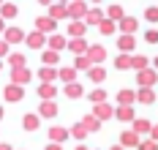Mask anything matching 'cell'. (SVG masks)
Masks as SVG:
<instances>
[{"label": "cell", "instance_id": "60d3db41", "mask_svg": "<svg viewBox=\"0 0 158 150\" xmlns=\"http://www.w3.org/2000/svg\"><path fill=\"white\" fill-rule=\"evenodd\" d=\"M144 19H147V22H158V8L156 6H147V8H144Z\"/></svg>", "mask_w": 158, "mask_h": 150}, {"label": "cell", "instance_id": "f5cc1de1", "mask_svg": "<svg viewBox=\"0 0 158 150\" xmlns=\"http://www.w3.org/2000/svg\"><path fill=\"white\" fill-rule=\"evenodd\" d=\"M153 68H156V71H158V55H156V60H153Z\"/></svg>", "mask_w": 158, "mask_h": 150}, {"label": "cell", "instance_id": "74e56055", "mask_svg": "<svg viewBox=\"0 0 158 150\" xmlns=\"http://www.w3.org/2000/svg\"><path fill=\"white\" fill-rule=\"evenodd\" d=\"M60 79H63L65 85H71L77 79V68H60Z\"/></svg>", "mask_w": 158, "mask_h": 150}, {"label": "cell", "instance_id": "1f68e13d", "mask_svg": "<svg viewBox=\"0 0 158 150\" xmlns=\"http://www.w3.org/2000/svg\"><path fill=\"white\" fill-rule=\"evenodd\" d=\"M87 77H90V82L101 85V82H104V79H106V71H104V68H101V66H93V68H90V71H87Z\"/></svg>", "mask_w": 158, "mask_h": 150}, {"label": "cell", "instance_id": "ee69618b", "mask_svg": "<svg viewBox=\"0 0 158 150\" xmlns=\"http://www.w3.org/2000/svg\"><path fill=\"white\" fill-rule=\"evenodd\" d=\"M8 47H11V44H8L6 38H0V57H8V55H11V52H8Z\"/></svg>", "mask_w": 158, "mask_h": 150}, {"label": "cell", "instance_id": "7dc6e473", "mask_svg": "<svg viewBox=\"0 0 158 150\" xmlns=\"http://www.w3.org/2000/svg\"><path fill=\"white\" fill-rule=\"evenodd\" d=\"M47 150H63V145H55L52 142V145H47Z\"/></svg>", "mask_w": 158, "mask_h": 150}, {"label": "cell", "instance_id": "6da1fadb", "mask_svg": "<svg viewBox=\"0 0 158 150\" xmlns=\"http://www.w3.org/2000/svg\"><path fill=\"white\" fill-rule=\"evenodd\" d=\"M87 14H90L87 0H71L68 3V17H71V22H85Z\"/></svg>", "mask_w": 158, "mask_h": 150}, {"label": "cell", "instance_id": "d6a6232c", "mask_svg": "<svg viewBox=\"0 0 158 150\" xmlns=\"http://www.w3.org/2000/svg\"><path fill=\"white\" fill-rule=\"evenodd\" d=\"M82 123H85V128H87L90 134H93V131H101V120H98L95 115H85V117H82Z\"/></svg>", "mask_w": 158, "mask_h": 150}, {"label": "cell", "instance_id": "2e32d148", "mask_svg": "<svg viewBox=\"0 0 158 150\" xmlns=\"http://www.w3.org/2000/svg\"><path fill=\"white\" fill-rule=\"evenodd\" d=\"M134 101H136V90H128V87L117 90V104H120V106H131Z\"/></svg>", "mask_w": 158, "mask_h": 150}, {"label": "cell", "instance_id": "9a60e30c", "mask_svg": "<svg viewBox=\"0 0 158 150\" xmlns=\"http://www.w3.org/2000/svg\"><path fill=\"white\" fill-rule=\"evenodd\" d=\"M87 49H90V44L85 41V38H71L68 41V52H74V55H87Z\"/></svg>", "mask_w": 158, "mask_h": 150}, {"label": "cell", "instance_id": "f6af8a7d", "mask_svg": "<svg viewBox=\"0 0 158 150\" xmlns=\"http://www.w3.org/2000/svg\"><path fill=\"white\" fill-rule=\"evenodd\" d=\"M38 3H41V6H47V8H52V6H55V0H38Z\"/></svg>", "mask_w": 158, "mask_h": 150}, {"label": "cell", "instance_id": "5bb4252c", "mask_svg": "<svg viewBox=\"0 0 158 150\" xmlns=\"http://www.w3.org/2000/svg\"><path fill=\"white\" fill-rule=\"evenodd\" d=\"M38 126H41V115L38 112H27V115L22 117V128L25 131H35Z\"/></svg>", "mask_w": 158, "mask_h": 150}, {"label": "cell", "instance_id": "f35d334b", "mask_svg": "<svg viewBox=\"0 0 158 150\" xmlns=\"http://www.w3.org/2000/svg\"><path fill=\"white\" fill-rule=\"evenodd\" d=\"M0 17H3V19H14L16 17V6H14V3H6V6L0 8Z\"/></svg>", "mask_w": 158, "mask_h": 150}, {"label": "cell", "instance_id": "cb8c5ba5", "mask_svg": "<svg viewBox=\"0 0 158 150\" xmlns=\"http://www.w3.org/2000/svg\"><path fill=\"white\" fill-rule=\"evenodd\" d=\"M136 101H142V104H156V93H153V87H139L136 90Z\"/></svg>", "mask_w": 158, "mask_h": 150}, {"label": "cell", "instance_id": "8fae6325", "mask_svg": "<svg viewBox=\"0 0 158 150\" xmlns=\"http://www.w3.org/2000/svg\"><path fill=\"white\" fill-rule=\"evenodd\" d=\"M68 136H71V131H68V128H63V126H52V128H49V139H52L55 145H63Z\"/></svg>", "mask_w": 158, "mask_h": 150}, {"label": "cell", "instance_id": "bcb514c9", "mask_svg": "<svg viewBox=\"0 0 158 150\" xmlns=\"http://www.w3.org/2000/svg\"><path fill=\"white\" fill-rule=\"evenodd\" d=\"M150 139H156V142H158V126H153V134H150Z\"/></svg>", "mask_w": 158, "mask_h": 150}, {"label": "cell", "instance_id": "c3c4849f", "mask_svg": "<svg viewBox=\"0 0 158 150\" xmlns=\"http://www.w3.org/2000/svg\"><path fill=\"white\" fill-rule=\"evenodd\" d=\"M6 30H8V27H6V19L0 17V33H6Z\"/></svg>", "mask_w": 158, "mask_h": 150}, {"label": "cell", "instance_id": "b9f144b4", "mask_svg": "<svg viewBox=\"0 0 158 150\" xmlns=\"http://www.w3.org/2000/svg\"><path fill=\"white\" fill-rule=\"evenodd\" d=\"M139 150H158V142L147 136V139H142V145H139Z\"/></svg>", "mask_w": 158, "mask_h": 150}, {"label": "cell", "instance_id": "6f0895ef", "mask_svg": "<svg viewBox=\"0 0 158 150\" xmlns=\"http://www.w3.org/2000/svg\"><path fill=\"white\" fill-rule=\"evenodd\" d=\"M0 120H3V106H0Z\"/></svg>", "mask_w": 158, "mask_h": 150}, {"label": "cell", "instance_id": "52a82bcc", "mask_svg": "<svg viewBox=\"0 0 158 150\" xmlns=\"http://www.w3.org/2000/svg\"><path fill=\"white\" fill-rule=\"evenodd\" d=\"M87 57L93 60L95 66H98V63H104V60H106V47H104V44H90V49H87Z\"/></svg>", "mask_w": 158, "mask_h": 150}, {"label": "cell", "instance_id": "8992f818", "mask_svg": "<svg viewBox=\"0 0 158 150\" xmlns=\"http://www.w3.org/2000/svg\"><path fill=\"white\" fill-rule=\"evenodd\" d=\"M117 49H120V55H131L136 49V38L134 35H117Z\"/></svg>", "mask_w": 158, "mask_h": 150}, {"label": "cell", "instance_id": "d6986e66", "mask_svg": "<svg viewBox=\"0 0 158 150\" xmlns=\"http://www.w3.org/2000/svg\"><path fill=\"white\" fill-rule=\"evenodd\" d=\"M85 33H87V22H71L65 35H71V38H85Z\"/></svg>", "mask_w": 158, "mask_h": 150}, {"label": "cell", "instance_id": "f546056e", "mask_svg": "<svg viewBox=\"0 0 158 150\" xmlns=\"http://www.w3.org/2000/svg\"><path fill=\"white\" fill-rule=\"evenodd\" d=\"M49 17H52V19H71V17H68V6L55 3V6L49 8Z\"/></svg>", "mask_w": 158, "mask_h": 150}, {"label": "cell", "instance_id": "e0dca14e", "mask_svg": "<svg viewBox=\"0 0 158 150\" xmlns=\"http://www.w3.org/2000/svg\"><path fill=\"white\" fill-rule=\"evenodd\" d=\"M38 115L41 117H55L57 115V101H41L38 104Z\"/></svg>", "mask_w": 158, "mask_h": 150}, {"label": "cell", "instance_id": "ac0fdd59", "mask_svg": "<svg viewBox=\"0 0 158 150\" xmlns=\"http://www.w3.org/2000/svg\"><path fill=\"white\" fill-rule=\"evenodd\" d=\"M114 112H117V109H112L109 104H98V106H95V112H93V115L98 117L101 123H106L109 117H114Z\"/></svg>", "mask_w": 158, "mask_h": 150}, {"label": "cell", "instance_id": "11a10c76", "mask_svg": "<svg viewBox=\"0 0 158 150\" xmlns=\"http://www.w3.org/2000/svg\"><path fill=\"white\" fill-rule=\"evenodd\" d=\"M3 6H6V0H0V8H3Z\"/></svg>", "mask_w": 158, "mask_h": 150}, {"label": "cell", "instance_id": "ab89813d", "mask_svg": "<svg viewBox=\"0 0 158 150\" xmlns=\"http://www.w3.org/2000/svg\"><path fill=\"white\" fill-rule=\"evenodd\" d=\"M87 128H85V123H77V126H74V128H71V136H74V139H85V136H87Z\"/></svg>", "mask_w": 158, "mask_h": 150}, {"label": "cell", "instance_id": "ba28073f", "mask_svg": "<svg viewBox=\"0 0 158 150\" xmlns=\"http://www.w3.org/2000/svg\"><path fill=\"white\" fill-rule=\"evenodd\" d=\"M38 79H41V85H55V79H60V71H55L52 66H44L38 68Z\"/></svg>", "mask_w": 158, "mask_h": 150}, {"label": "cell", "instance_id": "4316f807", "mask_svg": "<svg viewBox=\"0 0 158 150\" xmlns=\"http://www.w3.org/2000/svg\"><path fill=\"white\" fill-rule=\"evenodd\" d=\"M8 66L11 68H27V57H25L22 52H11V55H8Z\"/></svg>", "mask_w": 158, "mask_h": 150}, {"label": "cell", "instance_id": "f907efd6", "mask_svg": "<svg viewBox=\"0 0 158 150\" xmlns=\"http://www.w3.org/2000/svg\"><path fill=\"white\" fill-rule=\"evenodd\" d=\"M55 3H60V6H68V3H71V0H55Z\"/></svg>", "mask_w": 158, "mask_h": 150}, {"label": "cell", "instance_id": "680465c9", "mask_svg": "<svg viewBox=\"0 0 158 150\" xmlns=\"http://www.w3.org/2000/svg\"><path fill=\"white\" fill-rule=\"evenodd\" d=\"M0 68H3V60H0Z\"/></svg>", "mask_w": 158, "mask_h": 150}, {"label": "cell", "instance_id": "db71d44e", "mask_svg": "<svg viewBox=\"0 0 158 150\" xmlns=\"http://www.w3.org/2000/svg\"><path fill=\"white\" fill-rule=\"evenodd\" d=\"M77 150H90V148H85V145H77Z\"/></svg>", "mask_w": 158, "mask_h": 150}, {"label": "cell", "instance_id": "816d5d0a", "mask_svg": "<svg viewBox=\"0 0 158 150\" xmlns=\"http://www.w3.org/2000/svg\"><path fill=\"white\" fill-rule=\"evenodd\" d=\"M109 150H126V148H123V145H114V148H109Z\"/></svg>", "mask_w": 158, "mask_h": 150}, {"label": "cell", "instance_id": "7c38bea8", "mask_svg": "<svg viewBox=\"0 0 158 150\" xmlns=\"http://www.w3.org/2000/svg\"><path fill=\"white\" fill-rule=\"evenodd\" d=\"M117 27H120V33H123V35H134V33H136V27H139V19H136V17H126L123 22H117Z\"/></svg>", "mask_w": 158, "mask_h": 150}, {"label": "cell", "instance_id": "3957f363", "mask_svg": "<svg viewBox=\"0 0 158 150\" xmlns=\"http://www.w3.org/2000/svg\"><path fill=\"white\" fill-rule=\"evenodd\" d=\"M3 96H6V101H11V104H19V101H25V87L11 82V85H6Z\"/></svg>", "mask_w": 158, "mask_h": 150}, {"label": "cell", "instance_id": "4dcf8cb0", "mask_svg": "<svg viewBox=\"0 0 158 150\" xmlns=\"http://www.w3.org/2000/svg\"><path fill=\"white\" fill-rule=\"evenodd\" d=\"M87 101H93L95 106H98V104H106V90H104V87L90 90V93H87Z\"/></svg>", "mask_w": 158, "mask_h": 150}, {"label": "cell", "instance_id": "8d00e7d4", "mask_svg": "<svg viewBox=\"0 0 158 150\" xmlns=\"http://www.w3.org/2000/svg\"><path fill=\"white\" fill-rule=\"evenodd\" d=\"M134 68H136V74H139L144 68H150V60H147L144 55H134Z\"/></svg>", "mask_w": 158, "mask_h": 150}, {"label": "cell", "instance_id": "4fadbf2b", "mask_svg": "<svg viewBox=\"0 0 158 150\" xmlns=\"http://www.w3.org/2000/svg\"><path fill=\"white\" fill-rule=\"evenodd\" d=\"M3 35H6V41H8V44H22V41H27V33H25L22 27H8Z\"/></svg>", "mask_w": 158, "mask_h": 150}, {"label": "cell", "instance_id": "e575fe53", "mask_svg": "<svg viewBox=\"0 0 158 150\" xmlns=\"http://www.w3.org/2000/svg\"><path fill=\"white\" fill-rule=\"evenodd\" d=\"M98 30H101V35H112V33H117L120 27H117V22H112V19H104V22L98 25Z\"/></svg>", "mask_w": 158, "mask_h": 150}, {"label": "cell", "instance_id": "44dd1931", "mask_svg": "<svg viewBox=\"0 0 158 150\" xmlns=\"http://www.w3.org/2000/svg\"><path fill=\"white\" fill-rule=\"evenodd\" d=\"M49 49H55V52H60V49H68V38L60 33H55V35H49Z\"/></svg>", "mask_w": 158, "mask_h": 150}, {"label": "cell", "instance_id": "83f0119b", "mask_svg": "<svg viewBox=\"0 0 158 150\" xmlns=\"http://www.w3.org/2000/svg\"><path fill=\"white\" fill-rule=\"evenodd\" d=\"M114 68H117V71L134 68V55H117V57H114Z\"/></svg>", "mask_w": 158, "mask_h": 150}, {"label": "cell", "instance_id": "5b68a950", "mask_svg": "<svg viewBox=\"0 0 158 150\" xmlns=\"http://www.w3.org/2000/svg\"><path fill=\"white\" fill-rule=\"evenodd\" d=\"M120 145H123V148H139V145H142V139H139V134L134 131V128H128V131H123L120 134Z\"/></svg>", "mask_w": 158, "mask_h": 150}, {"label": "cell", "instance_id": "9c48e42d", "mask_svg": "<svg viewBox=\"0 0 158 150\" xmlns=\"http://www.w3.org/2000/svg\"><path fill=\"white\" fill-rule=\"evenodd\" d=\"M30 49H41L44 44H49V35H44V33H38V30H33V33H27V41H25Z\"/></svg>", "mask_w": 158, "mask_h": 150}, {"label": "cell", "instance_id": "277c9868", "mask_svg": "<svg viewBox=\"0 0 158 150\" xmlns=\"http://www.w3.org/2000/svg\"><path fill=\"white\" fill-rule=\"evenodd\" d=\"M136 82H139V87H153L158 82V71L156 68H144V71L136 74Z\"/></svg>", "mask_w": 158, "mask_h": 150}, {"label": "cell", "instance_id": "7402d4cb", "mask_svg": "<svg viewBox=\"0 0 158 150\" xmlns=\"http://www.w3.org/2000/svg\"><path fill=\"white\" fill-rule=\"evenodd\" d=\"M106 19H112V22H123V19H126V11H123V6L112 3L109 8H106Z\"/></svg>", "mask_w": 158, "mask_h": 150}, {"label": "cell", "instance_id": "9f6ffc18", "mask_svg": "<svg viewBox=\"0 0 158 150\" xmlns=\"http://www.w3.org/2000/svg\"><path fill=\"white\" fill-rule=\"evenodd\" d=\"M87 3H101V0H87Z\"/></svg>", "mask_w": 158, "mask_h": 150}, {"label": "cell", "instance_id": "681fc988", "mask_svg": "<svg viewBox=\"0 0 158 150\" xmlns=\"http://www.w3.org/2000/svg\"><path fill=\"white\" fill-rule=\"evenodd\" d=\"M0 150H14V148H11V145H3V142H0Z\"/></svg>", "mask_w": 158, "mask_h": 150}, {"label": "cell", "instance_id": "ffe728a7", "mask_svg": "<svg viewBox=\"0 0 158 150\" xmlns=\"http://www.w3.org/2000/svg\"><path fill=\"white\" fill-rule=\"evenodd\" d=\"M114 117L123 120V123H134V120H136V112H134V106H117Z\"/></svg>", "mask_w": 158, "mask_h": 150}, {"label": "cell", "instance_id": "7bdbcfd3", "mask_svg": "<svg viewBox=\"0 0 158 150\" xmlns=\"http://www.w3.org/2000/svg\"><path fill=\"white\" fill-rule=\"evenodd\" d=\"M144 41H147V44H158V30L156 27H150V30L144 33Z\"/></svg>", "mask_w": 158, "mask_h": 150}, {"label": "cell", "instance_id": "f1b7e54d", "mask_svg": "<svg viewBox=\"0 0 158 150\" xmlns=\"http://www.w3.org/2000/svg\"><path fill=\"white\" fill-rule=\"evenodd\" d=\"M104 19H106V17H104V11H101V8H90V14L85 17V22H87V27H90V25H95V27H98Z\"/></svg>", "mask_w": 158, "mask_h": 150}, {"label": "cell", "instance_id": "d590c367", "mask_svg": "<svg viewBox=\"0 0 158 150\" xmlns=\"http://www.w3.org/2000/svg\"><path fill=\"white\" fill-rule=\"evenodd\" d=\"M44 66H57V60H60V52H55V49H47L44 55Z\"/></svg>", "mask_w": 158, "mask_h": 150}, {"label": "cell", "instance_id": "603a6c76", "mask_svg": "<svg viewBox=\"0 0 158 150\" xmlns=\"http://www.w3.org/2000/svg\"><path fill=\"white\" fill-rule=\"evenodd\" d=\"M153 126H156V123H150V120H144V117H136V120H134V131L139 134V136H142V134H153Z\"/></svg>", "mask_w": 158, "mask_h": 150}, {"label": "cell", "instance_id": "d4e9b609", "mask_svg": "<svg viewBox=\"0 0 158 150\" xmlns=\"http://www.w3.org/2000/svg\"><path fill=\"white\" fill-rule=\"evenodd\" d=\"M55 96H57V87L55 85H41L38 87V98L41 101H55Z\"/></svg>", "mask_w": 158, "mask_h": 150}, {"label": "cell", "instance_id": "836d02e7", "mask_svg": "<svg viewBox=\"0 0 158 150\" xmlns=\"http://www.w3.org/2000/svg\"><path fill=\"white\" fill-rule=\"evenodd\" d=\"M93 66H95V63L87 57V55H79L77 60H74V68H77V71H90Z\"/></svg>", "mask_w": 158, "mask_h": 150}, {"label": "cell", "instance_id": "7a4b0ae2", "mask_svg": "<svg viewBox=\"0 0 158 150\" xmlns=\"http://www.w3.org/2000/svg\"><path fill=\"white\" fill-rule=\"evenodd\" d=\"M35 30L44 35H55V30H57V19H52L49 14H44V17H35Z\"/></svg>", "mask_w": 158, "mask_h": 150}, {"label": "cell", "instance_id": "484cf974", "mask_svg": "<svg viewBox=\"0 0 158 150\" xmlns=\"http://www.w3.org/2000/svg\"><path fill=\"white\" fill-rule=\"evenodd\" d=\"M63 93L68 96V98H82V96H85V87H82L79 82H71V85L63 87Z\"/></svg>", "mask_w": 158, "mask_h": 150}, {"label": "cell", "instance_id": "30bf717a", "mask_svg": "<svg viewBox=\"0 0 158 150\" xmlns=\"http://www.w3.org/2000/svg\"><path fill=\"white\" fill-rule=\"evenodd\" d=\"M30 68H11V82L14 85H22V87H25V85L30 82Z\"/></svg>", "mask_w": 158, "mask_h": 150}]
</instances>
